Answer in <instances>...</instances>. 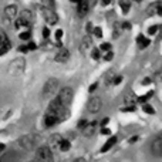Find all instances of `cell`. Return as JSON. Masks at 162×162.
<instances>
[{
  "mask_svg": "<svg viewBox=\"0 0 162 162\" xmlns=\"http://www.w3.org/2000/svg\"><path fill=\"white\" fill-rule=\"evenodd\" d=\"M4 16L11 20V19H14L17 16V6L16 4H9L7 7L4 9Z\"/></svg>",
  "mask_w": 162,
  "mask_h": 162,
  "instance_id": "9a60e30c",
  "label": "cell"
},
{
  "mask_svg": "<svg viewBox=\"0 0 162 162\" xmlns=\"http://www.w3.org/2000/svg\"><path fill=\"white\" fill-rule=\"evenodd\" d=\"M56 124H58L57 117H56L54 114H50V112L46 114V117H44V125H46L47 128H50V127H54Z\"/></svg>",
  "mask_w": 162,
  "mask_h": 162,
  "instance_id": "5bb4252c",
  "label": "cell"
},
{
  "mask_svg": "<svg viewBox=\"0 0 162 162\" xmlns=\"http://www.w3.org/2000/svg\"><path fill=\"white\" fill-rule=\"evenodd\" d=\"M60 87V81L58 78H56V77H51V78H49V80L46 81V84H44L43 87V92H41V95H43L44 100H49V98H51L56 94V91L58 90Z\"/></svg>",
  "mask_w": 162,
  "mask_h": 162,
  "instance_id": "7a4b0ae2",
  "label": "cell"
},
{
  "mask_svg": "<svg viewBox=\"0 0 162 162\" xmlns=\"http://www.w3.org/2000/svg\"><path fill=\"white\" fill-rule=\"evenodd\" d=\"M122 111H124V112H134V111H135V107H134V105H131V107L124 108Z\"/></svg>",
  "mask_w": 162,
  "mask_h": 162,
  "instance_id": "e575fe53",
  "label": "cell"
},
{
  "mask_svg": "<svg viewBox=\"0 0 162 162\" xmlns=\"http://www.w3.org/2000/svg\"><path fill=\"white\" fill-rule=\"evenodd\" d=\"M112 78H114V71H110V73H107V76H105V84H111L112 82Z\"/></svg>",
  "mask_w": 162,
  "mask_h": 162,
  "instance_id": "4316f807",
  "label": "cell"
},
{
  "mask_svg": "<svg viewBox=\"0 0 162 162\" xmlns=\"http://www.w3.org/2000/svg\"><path fill=\"white\" fill-rule=\"evenodd\" d=\"M36 161H44V162L53 161V151L49 146H40L36 151Z\"/></svg>",
  "mask_w": 162,
  "mask_h": 162,
  "instance_id": "5b68a950",
  "label": "cell"
},
{
  "mask_svg": "<svg viewBox=\"0 0 162 162\" xmlns=\"http://www.w3.org/2000/svg\"><path fill=\"white\" fill-rule=\"evenodd\" d=\"M152 94H154V91H148L145 94V95H141V97H138V101H140L141 104H144V103H146L148 100H149V97H151Z\"/></svg>",
  "mask_w": 162,
  "mask_h": 162,
  "instance_id": "603a6c76",
  "label": "cell"
},
{
  "mask_svg": "<svg viewBox=\"0 0 162 162\" xmlns=\"http://www.w3.org/2000/svg\"><path fill=\"white\" fill-rule=\"evenodd\" d=\"M43 36H44V38H47L50 36V30L47 28V27H44L43 28Z\"/></svg>",
  "mask_w": 162,
  "mask_h": 162,
  "instance_id": "d590c367",
  "label": "cell"
},
{
  "mask_svg": "<svg viewBox=\"0 0 162 162\" xmlns=\"http://www.w3.org/2000/svg\"><path fill=\"white\" fill-rule=\"evenodd\" d=\"M103 107V101H101V98L100 97H91L90 98V101H88V112L91 114H97L100 110Z\"/></svg>",
  "mask_w": 162,
  "mask_h": 162,
  "instance_id": "52a82bcc",
  "label": "cell"
},
{
  "mask_svg": "<svg viewBox=\"0 0 162 162\" xmlns=\"http://www.w3.org/2000/svg\"><path fill=\"white\" fill-rule=\"evenodd\" d=\"M43 10V16L46 19V22L49 23V24H56V23H58V16H57V13L53 10V7H43L41 9Z\"/></svg>",
  "mask_w": 162,
  "mask_h": 162,
  "instance_id": "8992f818",
  "label": "cell"
},
{
  "mask_svg": "<svg viewBox=\"0 0 162 162\" xmlns=\"http://www.w3.org/2000/svg\"><path fill=\"white\" fill-rule=\"evenodd\" d=\"M158 32V26H151L148 28V34H155Z\"/></svg>",
  "mask_w": 162,
  "mask_h": 162,
  "instance_id": "1f68e13d",
  "label": "cell"
},
{
  "mask_svg": "<svg viewBox=\"0 0 162 162\" xmlns=\"http://www.w3.org/2000/svg\"><path fill=\"white\" fill-rule=\"evenodd\" d=\"M101 134L103 135H110L111 134V131L108 130V128H103V130H101Z\"/></svg>",
  "mask_w": 162,
  "mask_h": 162,
  "instance_id": "b9f144b4",
  "label": "cell"
},
{
  "mask_svg": "<svg viewBox=\"0 0 162 162\" xmlns=\"http://www.w3.org/2000/svg\"><path fill=\"white\" fill-rule=\"evenodd\" d=\"M136 140H138V138H136V136H134V138H131V140H130V142H135Z\"/></svg>",
  "mask_w": 162,
  "mask_h": 162,
  "instance_id": "f907efd6",
  "label": "cell"
},
{
  "mask_svg": "<svg viewBox=\"0 0 162 162\" xmlns=\"http://www.w3.org/2000/svg\"><path fill=\"white\" fill-rule=\"evenodd\" d=\"M97 87H98V82H92L91 87H90V92H92L94 90H95V88H97Z\"/></svg>",
  "mask_w": 162,
  "mask_h": 162,
  "instance_id": "7bdbcfd3",
  "label": "cell"
},
{
  "mask_svg": "<svg viewBox=\"0 0 162 162\" xmlns=\"http://www.w3.org/2000/svg\"><path fill=\"white\" fill-rule=\"evenodd\" d=\"M100 50L108 51V50H111V44H110V43H103V44H101V47H100Z\"/></svg>",
  "mask_w": 162,
  "mask_h": 162,
  "instance_id": "f546056e",
  "label": "cell"
},
{
  "mask_svg": "<svg viewBox=\"0 0 162 162\" xmlns=\"http://www.w3.org/2000/svg\"><path fill=\"white\" fill-rule=\"evenodd\" d=\"M108 122H110V118H104V119H101V125H103V127H105V125H107Z\"/></svg>",
  "mask_w": 162,
  "mask_h": 162,
  "instance_id": "ee69618b",
  "label": "cell"
},
{
  "mask_svg": "<svg viewBox=\"0 0 162 162\" xmlns=\"http://www.w3.org/2000/svg\"><path fill=\"white\" fill-rule=\"evenodd\" d=\"M24 68H26V60H24V57H16L14 60H11L10 63H9L7 73L13 77H19L24 73Z\"/></svg>",
  "mask_w": 162,
  "mask_h": 162,
  "instance_id": "6da1fadb",
  "label": "cell"
},
{
  "mask_svg": "<svg viewBox=\"0 0 162 162\" xmlns=\"http://www.w3.org/2000/svg\"><path fill=\"white\" fill-rule=\"evenodd\" d=\"M121 28H125V30H128V28H131V24L128 22H125L121 24Z\"/></svg>",
  "mask_w": 162,
  "mask_h": 162,
  "instance_id": "8d00e7d4",
  "label": "cell"
},
{
  "mask_svg": "<svg viewBox=\"0 0 162 162\" xmlns=\"http://www.w3.org/2000/svg\"><path fill=\"white\" fill-rule=\"evenodd\" d=\"M86 161V158H76L74 159V162H84Z\"/></svg>",
  "mask_w": 162,
  "mask_h": 162,
  "instance_id": "7dc6e473",
  "label": "cell"
},
{
  "mask_svg": "<svg viewBox=\"0 0 162 162\" xmlns=\"http://www.w3.org/2000/svg\"><path fill=\"white\" fill-rule=\"evenodd\" d=\"M19 51H22V53H27L28 49H27V46H20V47H19Z\"/></svg>",
  "mask_w": 162,
  "mask_h": 162,
  "instance_id": "ab89813d",
  "label": "cell"
},
{
  "mask_svg": "<svg viewBox=\"0 0 162 162\" xmlns=\"http://www.w3.org/2000/svg\"><path fill=\"white\" fill-rule=\"evenodd\" d=\"M95 130H97V122H87L82 128H81V132H82V135L84 136H92L94 135V132H95Z\"/></svg>",
  "mask_w": 162,
  "mask_h": 162,
  "instance_id": "ba28073f",
  "label": "cell"
},
{
  "mask_svg": "<svg viewBox=\"0 0 162 162\" xmlns=\"http://www.w3.org/2000/svg\"><path fill=\"white\" fill-rule=\"evenodd\" d=\"M115 142H117V136H111V138L105 142V145L101 148V152H107L110 148H112V145L115 144Z\"/></svg>",
  "mask_w": 162,
  "mask_h": 162,
  "instance_id": "ffe728a7",
  "label": "cell"
},
{
  "mask_svg": "<svg viewBox=\"0 0 162 162\" xmlns=\"http://www.w3.org/2000/svg\"><path fill=\"white\" fill-rule=\"evenodd\" d=\"M17 144L22 146L23 149H33L36 146V144H37V135H34V134L23 135V136L19 138Z\"/></svg>",
  "mask_w": 162,
  "mask_h": 162,
  "instance_id": "277c9868",
  "label": "cell"
},
{
  "mask_svg": "<svg viewBox=\"0 0 162 162\" xmlns=\"http://www.w3.org/2000/svg\"><path fill=\"white\" fill-rule=\"evenodd\" d=\"M119 7H121V10L124 14H127L131 9V2L130 0H119Z\"/></svg>",
  "mask_w": 162,
  "mask_h": 162,
  "instance_id": "d6986e66",
  "label": "cell"
},
{
  "mask_svg": "<svg viewBox=\"0 0 162 162\" xmlns=\"http://www.w3.org/2000/svg\"><path fill=\"white\" fill-rule=\"evenodd\" d=\"M63 140V136L60 134H53L49 138V148L53 151V149H57L60 146V142Z\"/></svg>",
  "mask_w": 162,
  "mask_h": 162,
  "instance_id": "8fae6325",
  "label": "cell"
},
{
  "mask_svg": "<svg viewBox=\"0 0 162 162\" xmlns=\"http://www.w3.org/2000/svg\"><path fill=\"white\" fill-rule=\"evenodd\" d=\"M110 3H111V0H103V4L104 6H108Z\"/></svg>",
  "mask_w": 162,
  "mask_h": 162,
  "instance_id": "c3c4849f",
  "label": "cell"
},
{
  "mask_svg": "<svg viewBox=\"0 0 162 162\" xmlns=\"http://www.w3.org/2000/svg\"><path fill=\"white\" fill-rule=\"evenodd\" d=\"M151 151H152V154H154V155H157V157H161V155H162V138H161V136L152 141Z\"/></svg>",
  "mask_w": 162,
  "mask_h": 162,
  "instance_id": "9c48e42d",
  "label": "cell"
},
{
  "mask_svg": "<svg viewBox=\"0 0 162 162\" xmlns=\"http://www.w3.org/2000/svg\"><path fill=\"white\" fill-rule=\"evenodd\" d=\"M4 148H6L4 144H0V152H3V151H4Z\"/></svg>",
  "mask_w": 162,
  "mask_h": 162,
  "instance_id": "681fc988",
  "label": "cell"
},
{
  "mask_svg": "<svg viewBox=\"0 0 162 162\" xmlns=\"http://www.w3.org/2000/svg\"><path fill=\"white\" fill-rule=\"evenodd\" d=\"M73 97H74V92H73V88L71 87H64V88H61L58 92V95H57V100L60 101L61 105H64V107H68L73 101Z\"/></svg>",
  "mask_w": 162,
  "mask_h": 162,
  "instance_id": "3957f363",
  "label": "cell"
},
{
  "mask_svg": "<svg viewBox=\"0 0 162 162\" xmlns=\"http://www.w3.org/2000/svg\"><path fill=\"white\" fill-rule=\"evenodd\" d=\"M14 26H16V28H20V27H28L30 24L27 22H24L23 19H17L16 23H14Z\"/></svg>",
  "mask_w": 162,
  "mask_h": 162,
  "instance_id": "cb8c5ba5",
  "label": "cell"
},
{
  "mask_svg": "<svg viewBox=\"0 0 162 162\" xmlns=\"http://www.w3.org/2000/svg\"><path fill=\"white\" fill-rule=\"evenodd\" d=\"M161 138H162V134H161Z\"/></svg>",
  "mask_w": 162,
  "mask_h": 162,
  "instance_id": "11a10c76",
  "label": "cell"
},
{
  "mask_svg": "<svg viewBox=\"0 0 162 162\" xmlns=\"http://www.w3.org/2000/svg\"><path fill=\"white\" fill-rule=\"evenodd\" d=\"M19 37L22 38V40H30V37H32V33L28 32V30H26V32H23L19 34Z\"/></svg>",
  "mask_w": 162,
  "mask_h": 162,
  "instance_id": "d4e9b609",
  "label": "cell"
},
{
  "mask_svg": "<svg viewBox=\"0 0 162 162\" xmlns=\"http://www.w3.org/2000/svg\"><path fill=\"white\" fill-rule=\"evenodd\" d=\"M87 124V119H80V122H78V128H82V127H84V125Z\"/></svg>",
  "mask_w": 162,
  "mask_h": 162,
  "instance_id": "f35d334b",
  "label": "cell"
},
{
  "mask_svg": "<svg viewBox=\"0 0 162 162\" xmlns=\"http://www.w3.org/2000/svg\"><path fill=\"white\" fill-rule=\"evenodd\" d=\"M27 49H28V50H34V49H36V44L33 43V41H30V43L27 44Z\"/></svg>",
  "mask_w": 162,
  "mask_h": 162,
  "instance_id": "60d3db41",
  "label": "cell"
},
{
  "mask_svg": "<svg viewBox=\"0 0 162 162\" xmlns=\"http://www.w3.org/2000/svg\"><path fill=\"white\" fill-rule=\"evenodd\" d=\"M61 37H63V30H57V32H56V40H57V41H60V40H61Z\"/></svg>",
  "mask_w": 162,
  "mask_h": 162,
  "instance_id": "d6a6232c",
  "label": "cell"
},
{
  "mask_svg": "<svg viewBox=\"0 0 162 162\" xmlns=\"http://www.w3.org/2000/svg\"><path fill=\"white\" fill-rule=\"evenodd\" d=\"M112 57H114L112 51H110V50H108L107 54H105V57H104V60H105V61H110V60H112Z\"/></svg>",
  "mask_w": 162,
  "mask_h": 162,
  "instance_id": "4dcf8cb0",
  "label": "cell"
},
{
  "mask_svg": "<svg viewBox=\"0 0 162 162\" xmlns=\"http://www.w3.org/2000/svg\"><path fill=\"white\" fill-rule=\"evenodd\" d=\"M135 2H142V0H135Z\"/></svg>",
  "mask_w": 162,
  "mask_h": 162,
  "instance_id": "db71d44e",
  "label": "cell"
},
{
  "mask_svg": "<svg viewBox=\"0 0 162 162\" xmlns=\"http://www.w3.org/2000/svg\"><path fill=\"white\" fill-rule=\"evenodd\" d=\"M71 2H74V3H78V2H81V0H71Z\"/></svg>",
  "mask_w": 162,
  "mask_h": 162,
  "instance_id": "f5cc1de1",
  "label": "cell"
},
{
  "mask_svg": "<svg viewBox=\"0 0 162 162\" xmlns=\"http://www.w3.org/2000/svg\"><path fill=\"white\" fill-rule=\"evenodd\" d=\"M10 49H11V43L9 41V38L6 37L4 41L0 44V56H4V54L7 53V51H9Z\"/></svg>",
  "mask_w": 162,
  "mask_h": 162,
  "instance_id": "2e32d148",
  "label": "cell"
},
{
  "mask_svg": "<svg viewBox=\"0 0 162 162\" xmlns=\"http://www.w3.org/2000/svg\"><path fill=\"white\" fill-rule=\"evenodd\" d=\"M33 11H30V10H23L22 13H20V19H23L24 22H27L28 24H32V22H33Z\"/></svg>",
  "mask_w": 162,
  "mask_h": 162,
  "instance_id": "e0dca14e",
  "label": "cell"
},
{
  "mask_svg": "<svg viewBox=\"0 0 162 162\" xmlns=\"http://www.w3.org/2000/svg\"><path fill=\"white\" fill-rule=\"evenodd\" d=\"M94 36L98 38L103 37V30H101V27H95V28H94Z\"/></svg>",
  "mask_w": 162,
  "mask_h": 162,
  "instance_id": "f1b7e54d",
  "label": "cell"
},
{
  "mask_svg": "<svg viewBox=\"0 0 162 162\" xmlns=\"http://www.w3.org/2000/svg\"><path fill=\"white\" fill-rule=\"evenodd\" d=\"M100 51H101L100 49H92V53H91V57H92V58H94V60H98V58H100V57H101Z\"/></svg>",
  "mask_w": 162,
  "mask_h": 162,
  "instance_id": "83f0119b",
  "label": "cell"
},
{
  "mask_svg": "<svg viewBox=\"0 0 162 162\" xmlns=\"http://www.w3.org/2000/svg\"><path fill=\"white\" fill-rule=\"evenodd\" d=\"M119 34H121V24L119 23H115L114 24V33H112V37L114 38H118Z\"/></svg>",
  "mask_w": 162,
  "mask_h": 162,
  "instance_id": "7402d4cb",
  "label": "cell"
},
{
  "mask_svg": "<svg viewBox=\"0 0 162 162\" xmlns=\"http://www.w3.org/2000/svg\"><path fill=\"white\" fill-rule=\"evenodd\" d=\"M136 43H138V47H140V49H145V47H148V46H149V43H151V41H149L148 38L144 37L142 34H140V36L136 37Z\"/></svg>",
  "mask_w": 162,
  "mask_h": 162,
  "instance_id": "ac0fdd59",
  "label": "cell"
},
{
  "mask_svg": "<svg viewBox=\"0 0 162 162\" xmlns=\"http://www.w3.org/2000/svg\"><path fill=\"white\" fill-rule=\"evenodd\" d=\"M87 13H88V0H81V2H78L77 14L80 17H86Z\"/></svg>",
  "mask_w": 162,
  "mask_h": 162,
  "instance_id": "4fadbf2b",
  "label": "cell"
},
{
  "mask_svg": "<svg viewBox=\"0 0 162 162\" xmlns=\"http://www.w3.org/2000/svg\"><path fill=\"white\" fill-rule=\"evenodd\" d=\"M142 110H144L146 114H155V110H154L151 105H148V104H145V103H144V105H142Z\"/></svg>",
  "mask_w": 162,
  "mask_h": 162,
  "instance_id": "484cf974",
  "label": "cell"
},
{
  "mask_svg": "<svg viewBox=\"0 0 162 162\" xmlns=\"http://www.w3.org/2000/svg\"><path fill=\"white\" fill-rule=\"evenodd\" d=\"M4 38H6V36H4V34H3L2 32H0V44L3 43V41H4Z\"/></svg>",
  "mask_w": 162,
  "mask_h": 162,
  "instance_id": "bcb514c9",
  "label": "cell"
},
{
  "mask_svg": "<svg viewBox=\"0 0 162 162\" xmlns=\"http://www.w3.org/2000/svg\"><path fill=\"white\" fill-rule=\"evenodd\" d=\"M157 14H158V16H162V0H161V3H159V6H158Z\"/></svg>",
  "mask_w": 162,
  "mask_h": 162,
  "instance_id": "74e56055",
  "label": "cell"
},
{
  "mask_svg": "<svg viewBox=\"0 0 162 162\" xmlns=\"http://www.w3.org/2000/svg\"><path fill=\"white\" fill-rule=\"evenodd\" d=\"M158 78H159V80L162 81V73H159V74H158Z\"/></svg>",
  "mask_w": 162,
  "mask_h": 162,
  "instance_id": "816d5d0a",
  "label": "cell"
},
{
  "mask_svg": "<svg viewBox=\"0 0 162 162\" xmlns=\"http://www.w3.org/2000/svg\"><path fill=\"white\" fill-rule=\"evenodd\" d=\"M91 46H92V40H91V37H90V36L82 37V40H81V43H80V53L86 54L88 50L91 49Z\"/></svg>",
  "mask_w": 162,
  "mask_h": 162,
  "instance_id": "7c38bea8",
  "label": "cell"
},
{
  "mask_svg": "<svg viewBox=\"0 0 162 162\" xmlns=\"http://www.w3.org/2000/svg\"><path fill=\"white\" fill-rule=\"evenodd\" d=\"M151 78H145V80L142 81V84H144V86H148V84H151Z\"/></svg>",
  "mask_w": 162,
  "mask_h": 162,
  "instance_id": "f6af8a7d",
  "label": "cell"
},
{
  "mask_svg": "<svg viewBox=\"0 0 162 162\" xmlns=\"http://www.w3.org/2000/svg\"><path fill=\"white\" fill-rule=\"evenodd\" d=\"M68 58H70V51L67 49H61L58 51V53L56 54V57H54V60L57 61V63H67L68 61Z\"/></svg>",
  "mask_w": 162,
  "mask_h": 162,
  "instance_id": "30bf717a",
  "label": "cell"
},
{
  "mask_svg": "<svg viewBox=\"0 0 162 162\" xmlns=\"http://www.w3.org/2000/svg\"><path fill=\"white\" fill-rule=\"evenodd\" d=\"M70 146H71V144H70V141H68V140H61L58 149H61L63 152H67L68 149H70Z\"/></svg>",
  "mask_w": 162,
  "mask_h": 162,
  "instance_id": "44dd1931",
  "label": "cell"
},
{
  "mask_svg": "<svg viewBox=\"0 0 162 162\" xmlns=\"http://www.w3.org/2000/svg\"><path fill=\"white\" fill-rule=\"evenodd\" d=\"M121 81H122V76H115V78H114V84H115V86H118L119 82H121Z\"/></svg>",
  "mask_w": 162,
  "mask_h": 162,
  "instance_id": "836d02e7",
  "label": "cell"
}]
</instances>
